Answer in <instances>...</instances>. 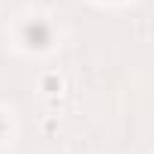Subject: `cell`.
<instances>
[{
    "mask_svg": "<svg viewBox=\"0 0 154 154\" xmlns=\"http://www.w3.org/2000/svg\"><path fill=\"white\" fill-rule=\"evenodd\" d=\"M24 36H27V42H30V45L42 48V45H48V39H51V30H48V24H42V21H33V24H27V27H24Z\"/></svg>",
    "mask_w": 154,
    "mask_h": 154,
    "instance_id": "obj_1",
    "label": "cell"
},
{
    "mask_svg": "<svg viewBox=\"0 0 154 154\" xmlns=\"http://www.w3.org/2000/svg\"><path fill=\"white\" fill-rule=\"evenodd\" d=\"M0 133H3V121H0Z\"/></svg>",
    "mask_w": 154,
    "mask_h": 154,
    "instance_id": "obj_2",
    "label": "cell"
}]
</instances>
